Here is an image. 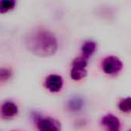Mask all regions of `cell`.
Wrapping results in <instances>:
<instances>
[{
	"label": "cell",
	"mask_w": 131,
	"mask_h": 131,
	"mask_svg": "<svg viewBox=\"0 0 131 131\" xmlns=\"http://www.w3.org/2000/svg\"><path fill=\"white\" fill-rule=\"evenodd\" d=\"M25 45L32 54L39 57H49L58 49L56 36L49 31L37 29L29 32L25 37Z\"/></svg>",
	"instance_id": "obj_1"
},
{
	"label": "cell",
	"mask_w": 131,
	"mask_h": 131,
	"mask_svg": "<svg viewBox=\"0 0 131 131\" xmlns=\"http://www.w3.org/2000/svg\"><path fill=\"white\" fill-rule=\"evenodd\" d=\"M88 59H85L82 56L73 59L72 62V68L70 70V77L72 80L75 81H79L83 80L87 73Z\"/></svg>",
	"instance_id": "obj_2"
},
{
	"label": "cell",
	"mask_w": 131,
	"mask_h": 131,
	"mask_svg": "<svg viewBox=\"0 0 131 131\" xmlns=\"http://www.w3.org/2000/svg\"><path fill=\"white\" fill-rule=\"evenodd\" d=\"M102 69L103 72L110 76L117 75L123 69V62L116 56H109L104 58L102 62Z\"/></svg>",
	"instance_id": "obj_3"
},
{
	"label": "cell",
	"mask_w": 131,
	"mask_h": 131,
	"mask_svg": "<svg viewBox=\"0 0 131 131\" xmlns=\"http://www.w3.org/2000/svg\"><path fill=\"white\" fill-rule=\"evenodd\" d=\"M36 126L39 131H60L61 128L59 121L50 116L38 118Z\"/></svg>",
	"instance_id": "obj_4"
},
{
	"label": "cell",
	"mask_w": 131,
	"mask_h": 131,
	"mask_svg": "<svg viewBox=\"0 0 131 131\" xmlns=\"http://www.w3.org/2000/svg\"><path fill=\"white\" fill-rule=\"evenodd\" d=\"M44 86L46 90L51 93H58L63 86L62 77L56 74H50L47 76L44 81Z\"/></svg>",
	"instance_id": "obj_5"
},
{
	"label": "cell",
	"mask_w": 131,
	"mask_h": 131,
	"mask_svg": "<svg viewBox=\"0 0 131 131\" xmlns=\"http://www.w3.org/2000/svg\"><path fill=\"white\" fill-rule=\"evenodd\" d=\"M101 123L106 131H120V122L113 114L109 113L103 116Z\"/></svg>",
	"instance_id": "obj_6"
},
{
	"label": "cell",
	"mask_w": 131,
	"mask_h": 131,
	"mask_svg": "<svg viewBox=\"0 0 131 131\" xmlns=\"http://www.w3.org/2000/svg\"><path fill=\"white\" fill-rule=\"evenodd\" d=\"M19 113L18 106L13 101H6L1 107V113L4 118H13Z\"/></svg>",
	"instance_id": "obj_7"
},
{
	"label": "cell",
	"mask_w": 131,
	"mask_h": 131,
	"mask_svg": "<svg viewBox=\"0 0 131 131\" xmlns=\"http://www.w3.org/2000/svg\"><path fill=\"white\" fill-rule=\"evenodd\" d=\"M97 45L96 42L93 40H86L81 46L82 56L86 59H89L96 51Z\"/></svg>",
	"instance_id": "obj_8"
},
{
	"label": "cell",
	"mask_w": 131,
	"mask_h": 131,
	"mask_svg": "<svg viewBox=\"0 0 131 131\" xmlns=\"http://www.w3.org/2000/svg\"><path fill=\"white\" fill-rule=\"evenodd\" d=\"M83 106H84V101L80 97L71 98L67 103V107L72 112H78L81 110Z\"/></svg>",
	"instance_id": "obj_9"
},
{
	"label": "cell",
	"mask_w": 131,
	"mask_h": 131,
	"mask_svg": "<svg viewBox=\"0 0 131 131\" xmlns=\"http://www.w3.org/2000/svg\"><path fill=\"white\" fill-rule=\"evenodd\" d=\"M16 6V0H0V13H7L13 10Z\"/></svg>",
	"instance_id": "obj_10"
},
{
	"label": "cell",
	"mask_w": 131,
	"mask_h": 131,
	"mask_svg": "<svg viewBox=\"0 0 131 131\" xmlns=\"http://www.w3.org/2000/svg\"><path fill=\"white\" fill-rule=\"evenodd\" d=\"M118 108L123 113H131V97H125L121 99L118 103Z\"/></svg>",
	"instance_id": "obj_11"
},
{
	"label": "cell",
	"mask_w": 131,
	"mask_h": 131,
	"mask_svg": "<svg viewBox=\"0 0 131 131\" xmlns=\"http://www.w3.org/2000/svg\"><path fill=\"white\" fill-rule=\"evenodd\" d=\"M12 77V71L7 68H0V82H6Z\"/></svg>",
	"instance_id": "obj_12"
},
{
	"label": "cell",
	"mask_w": 131,
	"mask_h": 131,
	"mask_svg": "<svg viewBox=\"0 0 131 131\" xmlns=\"http://www.w3.org/2000/svg\"><path fill=\"white\" fill-rule=\"evenodd\" d=\"M129 131H131V130H129Z\"/></svg>",
	"instance_id": "obj_13"
}]
</instances>
